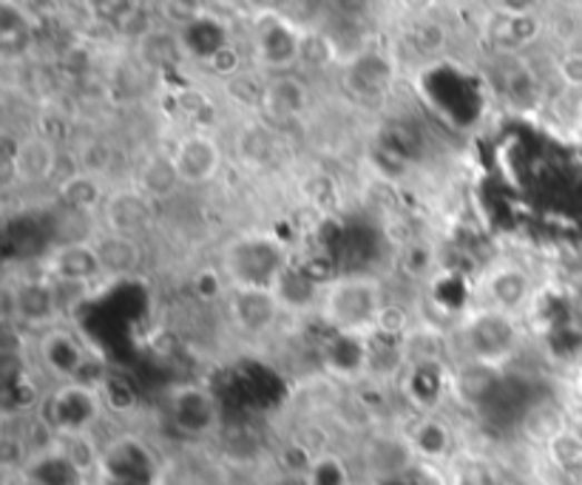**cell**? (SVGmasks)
<instances>
[{
    "instance_id": "obj_1",
    "label": "cell",
    "mask_w": 582,
    "mask_h": 485,
    "mask_svg": "<svg viewBox=\"0 0 582 485\" xmlns=\"http://www.w3.org/2000/svg\"><path fill=\"white\" fill-rule=\"evenodd\" d=\"M389 307L384 284L375 276H338L324 284L318 316L327 324L329 333L373 338L378 333L384 313Z\"/></svg>"
},
{
    "instance_id": "obj_2",
    "label": "cell",
    "mask_w": 582,
    "mask_h": 485,
    "mask_svg": "<svg viewBox=\"0 0 582 485\" xmlns=\"http://www.w3.org/2000/svg\"><path fill=\"white\" fill-rule=\"evenodd\" d=\"M221 270L230 287L279 290L287 270V250L279 239L267 234H245L228 241L221 253Z\"/></svg>"
},
{
    "instance_id": "obj_3",
    "label": "cell",
    "mask_w": 582,
    "mask_h": 485,
    "mask_svg": "<svg viewBox=\"0 0 582 485\" xmlns=\"http://www.w3.org/2000/svg\"><path fill=\"white\" fill-rule=\"evenodd\" d=\"M523 340V318H514L501 309H472L461 324L463 353L472 364L497 366L514 358Z\"/></svg>"
},
{
    "instance_id": "obj_4",
    "label": "cell",
    "mask_w": 582,
    "mask_h": 485,
    "mask_svg": "<svg viewBox=\"0 0 582 485\" xmlns=\"http://www.w3.org/2000/svg\"><path fill=\"white\" fill-rule=\"evenodd\" d=\"M102 404H106V400H102L100 395V386L82 384V380L60 384L58 389L51 392L43 400L46 429L55 435V441L91 435L95 423L100 420Z\"/></svg>"
},
{
    "instance_id": "obj_5",
    "label": "cell",
    "mask_w": 582,
    "mask_h": 485,
    "mask_svg": "<svg viewBox=\"0 0 582 485\" xmlns=\"http://www.w3.org/2000/svg\"><path fill=\"white\" fill-rule=\"evenodd\" d=\"M159 457L146 441L122 435L102 448L100 477L106 485H157Z\"/></svg>"
},
{
    "instance_id": "obj_6",
    "label": "cell",
    "mask_w": 582,
    "mask_h": 485,
    "mask_svg": "<svg viewBox=\"0 0 582 485\" xmlns=\"http://www.w3.org/2000/svg\"><path fill=\"white\" fill-rule=\"evenodd\" d=\"M307 34L282 14H259L254 20V51L265 69L287 71L304 57Z\"/></svg>"
},
{
    "instance_id": "obj_7",
    "label": "cell",
    "mask_w": 582,
    "mask_h": 485,
    "mask_svg": "<svg viewBox=\"0 0 582 485\" xmlns=\"http://www.w3.org/2000/svg\"><path fill=\"white\" fill-rule=\"evenodd\" d=\"M534 296H537V287H534L532 273L525 270L523 265L497 261V265L483 276V298H486V307L501 309L506 316L525 318Z\"/></svg>"
},
{
    "instance_id": "obj_8",
    "label": "cell",
    "mask_w": 582,
    "mask_h": 485,
    "mask_svg": "<svg viewBox=\"0 0 582 485\" xmlns=\"http://www.w3.org/2000/svg\"><path fill=\"white\" fill-rule=\"evenodd\" d=\"M12 313L20 327L34 329V333L40 335L51 327H60L63 307H60V296L55 281H51L49 276H43V273L32 278H23L12 290Z\"/></svg>"
},
{
    "instance_id": "obj_9",
    "label": "cell",
    "mask_w": 582,
    "mask_h": 485,
    "mask_svg": "<svg viewBox=\"0 0 582 485\" xmlns=\"http://www.w3.org/2000/svg\"><path fill=\"white\" fill-rule=\"evenodd\" d=\"M168 415L177 432L188 437H208L219 429V404L214 392L199 384L174 386L168 395Z\"/></svg>"
},
{
    "instance_id": "obj_10",
    "label": "cell",
    "mask_w": 582,
    "mask_h": 485,
    "mask_svg": "<svg viewBox=\"0 0 582 485\" xmlns=\"http://www.w3.org/2000/svg\"><path fill=\"white\" fill-rule=\"evenodd\" d=\"M40 360H43L46 373L55 375L63 384H75V380H86V373L91 366V353L86 349L80 338L66 327H51L40 335Z\"/></svg>"
},
{
    "instance_id": "obj_11",
    "label": "cell",
    "mask_w": 582,
    "mask_h": 485,
    "mask_svg": "<svg viewBox=\"0 0 582 485\" xmlns=\"http://www.w3.org/2000/svg\"><path fill=\"white\" fill-rule=\"evenodd\" d=\"M398 389L418 415H435L437 406L452 395V373L443 360L406 364L404 375L398 378Z\"/></svg>"
},
{
    "instance_id": "obj_12",
    "label": "cell",
    "mask_w": 582,
    "mask_h": 485,
    "mask_svg": "<svg viewBox=\"0 0 582 485\" xmlns=\"http://www.w3.org/2000/svg\"><path fill=\"white\" fill-rule=\"evenodd\" d=\"M279 290H256V287H230L228 293V316L234 327L245 335L270 333L282 318Z\"/></svg>"
},
{
    "instance_id": "obj_13",
    "label": "cell",
    "mask_w": 582,
    "mask_h": 485,
    "mask_svg": "<svg viewBox=\"0 0 582 485\" xmlns=\"http://www.w3.org/2000/svg\"><path fill=\"white\" fill-rule=\"evenodd\" d=\"M171 165L177 170L179 185H208L221 168V148L210 133L194 131L177 139L171 148Z\"/></svg>"
},
{
    "instance_id": "obj_14",
    "label": "cell",
    "mask_w": 582,
    "mask_h": 485,
    "mask_svg": "<svg viewBox=\"0 0 582 485\" xmlns=\"http://www.w3.org/2000/svg\"><path fill=\"white\" fill-rule=\"evenodd\" d=\"M102 273L106 267H102L97 241H66V245L55 247L43 261V276H49L51 281L91 287V281Z\"/></svg>"
},
{
    "instance_id": "obj_15",
    "label": "cell",
    "mask_w": 582,
    "mask_h": 485,
    "mask_svg": "<svg viewBox=\"0 0 582 485\" xmlns=\"http://www.w3.org/2000/svg\"><path fill=\"white\" fill-rule=\"evenodd\" d=\"M58 146H55L51 139H46L43 133L20 139L18 146H14V151L9 154L12 174L26 185H40L55 177V174H58Z\"/></svg>"
},
{
    "instance_id": "obj_16",
    "label": "cell",
    "mask_w": 582,
    "mask_h": 485,
    "mask_svg": "<svg viewBox=\"0 0 582 485\" xmlns=\"http://www.w3.org/2000/svg\"><path fill=\"white\" fill-rule=\"evenodd\" d=\"M154 199L142 190H122L106 202L108 234L137 239L154 219Z\"/></svg>"
},
{
    "instance_id": "obj_17",
    "label": "cell",
    "mask_w": 582,
    "mask_h": 485,
    "mask_svg": "<svg viewBox=\"0 0 582 485\" xmlns=\"http://www.w3.org/2000/svg\"><path fill=\"white\" fill-rule=\"evenodd\" d=\"M404 441L410 443L412 454L424 463L452 461V454H455V435H452L450 423L437 415H421L410 426Z\"/></svg>"
},
{
    "instance_id": "obj_18",
    "label": "cell",
    "mask_w": 582,
    "mask_h": 485,
    "mask_svg": "<svg viewBox=\"0 0 582 485\" xmlns=\"http://www.w3.org/2000/svg\"><path fill=\"white\" fill-rule=\"evenodd\" d=\"M179 40L188 60H199V63H210L221 49H228V23L219 14H210L205 9L203 18H197L190 26L179 29Z\"/></svg>"
},
{
    "instance_id": "obj_19",
    "label": "cell",
    "mask_w": 582,
    "mask_h": 485,
    "mask_svg": "<svg viewBox=\"0 0 582 485\" xmlns=\"http://www.w3.org/2000/svg\"><path fill=\"white\" fill-rule=\"evenodd\" d=\"M367 355H369V338H355V335H338L333 333L324 344V366L327 373L336 378L355 380L367 378Z\"/></svg>"
},
{
    "instance_id": "obj_20",
    "label": "cell",
    "mask_w": 582,
    "mask_h": 485,
    "mask_svg": "<svg viewBox=\"0 0 582 485\" xmlns=\"http://www.w3.org/2000/svg\"><path fill=\"white\" fill-rule=\"evenodd\" d=\"M23 474L40 485H86V479H89L71 463V457L58 441L32 454V461L23 466Z\"/></svg>"
},
{
    "instance_id": "obj_21",
    "label": "cell",
    "mask_w": 582,
    "mask_h": 485,
    "mask_svg": "<svg viewBox=\"0 0 582 485\" xmlns=\"http://www.w3.org/2000/svg\"><path fill=\"white\" fill-rule=\"evenodd\" d=\"M259 106L267 120H293L307 108V89L293 77H273L265 89L259 91Z\"/></svg>"
},
{
    "instance_id": "obj_22",
    "label": "cell",
    "mask_w": 582,
    "mask_h": 485,
    "mask_svg": "<svg viewBox=\"0 0 582 485\" xmlns=\"http://www.w3.org/2000/svg\"><path fill=\"white\" fill-rule=\"evenodd\" d=\"M540 32V20L529 12L520 14H494L489 38L506 51H517L532 43Z\"/></svg>"
},
{
    "instance_id": "obj_23",
    "label": "cell",
    "mask_w": 582,
    "mask_h": 485,
    "mask_svg": "<svg viewBox=\"0 0 582 485\" xmlns=\"http://www.w3.org/2000/svg\"><path fill=\"white\" fill-rule=\"evenodd\" d=\"M60 202L69 205L75 210H95L102 202V182L95 174L86 170H75L69 177L60 179L58 185Z\"/></svg>"
},
{
    "instance_id": "obj_24",
    "label": "cell",
    "mask_w": 582,
    "mask_h": 485,
    "mask_svg": "<svg viewBox=\"0 0 582 485\" xmlns=\"http://www.w3.org/2000/svg\"><path fill=\"white\" fill-rule=\"evenodd\" d=\"M140 46V55L148 66L154 69H171L177 66L179 60H188L183 49V40L179 34L174 32H159V29H151L142 40H137Z\"/></svg>"
},
{
    "instance_id": "obj_25",
    "label": "cell",
    "mask_w": 582,
    "mask_h": 485,
    "mask_svg": "<svg viewBox=\"0 0 582 485\" xmlns=\"http://www.w3.org/2000/svg\"><path fill=\"white\" fill-rule=\"evenodd\" d=\"M97 250H100V259L106 273H128L137 267L140 261V247L137 239H128V236L108 234L106 239L97 241Z\"/></svg>"
},
{
    "instance_id": "obj_26",
    "label": "cell",
    "mask_w": 582,
    "mask_h": 485,
    "mask_svg": "<svg viewBox=\"0 0 582 485\" xmlns=\"http://www.w3.org/2000/svg\"><path fill=\"white\" fill-rule=\"evenodd\" d=\"M32 43V23L26 14H12V7H0V46L7 55H23Z\"/></svg>"
},
{
    "instance_id": "obj_27",
    "label": "cell",
    "mask_w": 582,
    "mask_h": 485,
    "mask_svg": "<svg viewBox=\"0 0 582 485\" xmlns=\"http://www.w3.org/2000/svg\"><path fill=\"white\" fill-rule=\"evenodd\" d=\"M450 485H506L501 472L481 457H452Z\"/></svg>"
},
{
    "instance_id": "obj_28",
    "label": "cell",
    "mask_w": 582,
    "mask_h": 485,
    "mask_svg": "<svg viewBox=\"0 0 582 485\" xmlns=\"http://www.w3.org/2000/svg\"><path fill=\"white\" fill-rule=\"evenodd\" d=\"M177 185H179V179H177V170H174V165H171V157H162V159L154 157L142 165L140 188L137 190H142L146 196L157 199V196L171 194Z\"/></svg>"
},
{
    "instance_id": "obj_29",
    "label": "cell",
    "mask_w": 582,
    "mask_h": 485,
    "mask_svg": "<svg viewBox=\"0 0 582 485\" xmlns=\"http://www.w3.org/2000/svg\"><path fill=\"white\" fill-rule=\"evenodd\" d=\"M310 485H353V474L344 457L333 452H318L307 468Z\"/></svg>"
},
{
    "instance_id": "obj_30",
    "label": "cell",
    "mask_w": 582,
    "mask_h": 485,
    "mask_svg": "<svg viewBox=\"0 0 582 485\" xmlns=\"http://www.w3.org/2000/svg\"><path fill=\"white\" fill-rule=\"evenodd\" d=\"M190 287H194L197 298H203V301L228 298V293H230V281L221 267H203V270L194 276V284H190Z\"/></svg>"
},
{
    "instance_id": "obj_31",
    "label": "cell",
    "mask_w": 582,
    "mask_h": 485,
    "mask_svg": "<svg viewBox=\"0 0 582 485\" xmlns=\"http://www.w3.org/2000/svg\"><path fill=\"white\" fill-rule=\"evenodd\" d=\"M545 446H549L551 461L558 463L560 468H565V472L582 463V437L574 435V432L563 429L554 441L545 443Z\"/></svg>"
},
{
    "instance_id": "obj_32",
    "label": "cell",
    "mask_w": 582,
    "mask_h": 485,
    "mask_svg": "<svg viewBox=\"0 0 582 485\" xmlns=\"http://www.w3.org/2000/svg\"><path fill=\"white\" fill-rule=\"evenodd\" d=\"M239 66H241V57H239V51H236V46L230 43L228 49H221L219 55L210 60L208 69L219 77H230V75H236V71H239Z\"/></svg>"
},
{
    "instance_id": "obj_33",
    "label": "cell",
    "mask_w": 582,
    "mask_h": 485,
    "mask_svg": "<svg viewBox=\"0 0 582 485\" xmlns=\"http://www.w3.org/2000/svg\"><path fill=\"white\" fill-rule=\"evenodd\" d=\"M560 77L565 86H582V55H565L560 60Z\"/></svg>"
},
{
    "instance_id": "obj_34",
    "label": "cell",
    "mask_w": 582,
    "mask_h": 485,
    "mask_svg": "<svg viewBox=\"0 0 582 485\" xmlns=\"http://www.w3.org/2000/svg\"><path fill=\"white\" fill-rule=\"evenodd\" d=\"M375 485H430V477H426V472H421V468L412 466L410 472L395 474V477L375 479Z\"/></svg>"
},
{
    "instance_id": "obj_35",
    "label": "cell",
    "mask_w": 582,
    "mask_h": 485,
    "mask_svg": "<svg viewBox=\"0 0 582 485\" xmlns=\"http://www.w3.org/2000/svg\"><path fill=\"white\" fill-rule=\"evenodd\" d=\"M270 485H310L307 474H296V472H282L279 477L273 479Z\"/></svg>"
},
{
    "instance_id": "obj_36",
    "label": "cell",
    "mask_w": 582,
    "mask_h": 485,
    "mask_svg": "<svg viewBox=\"0 0 582 485\" xmlns=\"http://www.w3.org/2000/svg\"><path fill=\"white\" fill-rule=\"evenodd\" d=\"M14 485H40V483H34V479H29L26 474H20V479Z\"/></svg>"
},
{
    "instance_id": "obj_37",
    "label": "cell",
    "mask_w": 582,
    "mask_h": 485,
    "mask_svg": "<svg viewBox=\"0 0 582 485\" xmlns=\"http://www.w3.org/2000/svg\"><path fill=\"white\" fill-rule=\"evenodd\" d=\"M580 392H582V378H580Z\"/></svg>"
}]
</instances>
